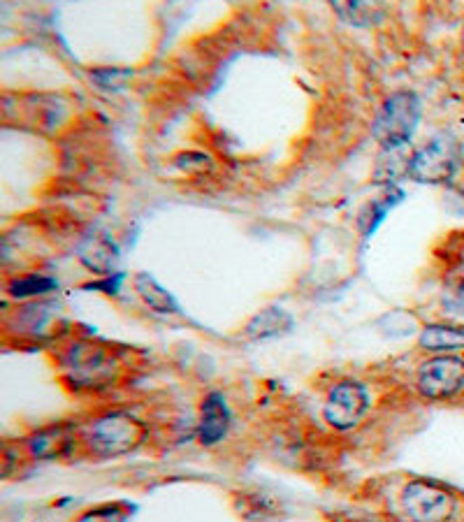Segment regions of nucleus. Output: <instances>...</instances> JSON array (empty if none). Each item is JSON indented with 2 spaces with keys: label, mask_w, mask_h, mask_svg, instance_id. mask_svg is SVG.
<instances>
[{
  "label": "nucleus",
  "mask_w": 464,
  "mask_h": 522,
  "mask_svg": "<svg viewBox=\"0 0 464 522\" xmlns=\"http://www.w3.org/2000/svg\"><path fill=\"white\" fill-rule=\"evenodd\" d=\"M420 121V100L413 93H395L381 110L376 112L374 119V137L383 144V149L406 147L416 133Z\"/></svg>",
  "instance_id": "f257e3e1"
},
{
  "label": "nucleus",
  "mask_w": 464,
  "mask_h": 522,
  "mask_svg": "<svg viewBox=\"0 0 464 522\" xmlns=\"http://www.w3.org/2000/svg\"><path fill=\"white\" fill-rule=\"evenodd\" d=\"M400 502L406 518L413 522H446L453 518L455 504H458L446 488L427 481L404 485Z\"/></svg>",
  "instance_id": "f03ea898"
},
{
  "label": "nucleus",
  "mask_w": 464,
  "mask_h": 522,
  "mask_svg": "<svg viewBox=\"0 0 464 522\" xmlns=\"http://www.w3.org/2000/svg\"><path fill=\"white\" fill-rule=\"evenodd\" d=\"M142 425L128 413H107L89 427V444L100 455H123L140 444Z\"/></svg>",
  "instance_id": "7ed1b4c3"
},
{
  "label": "nucleus",
  "mask_w": 464,
  "mask_h": 522,
  "mask_svg": "<svg viewBox=\"0 0 464 522\" xmlns=\"http://www.w3.org/2000/svg\"><path fill=\"white\" fill-rule=\"evenodd\" d=\"M418 393L427 400H448L464 388V360L455 355H439L420 365Z\"/></svg>",
  "instance_id": "20e7f679"
},
{
  "label": "nucleus",
  "mask_w": 464,
  "mask_h": 522,
  "mask_svg": "<svg viewBox=\"0 0 464 522\" xmlns=\"http://www.w3.org/2000/svg\"><path fill=\"white\" fill-rule=\"evenodd\" d=\"M458 144L451 137H437L411 156L409 174L423 184H444L458 170Z\"/></svg>",
  "instance_id": "39448f33"
},
{
  "label": "nucleus",
  "mask_w": 464,
  "mask_h": 522,
  "mask_svg": "<svg viewBox=\"0 0 464 522\" xmlns=\"http://www.w3.org/2000/svg\"><path fill=\"white\" fill-rule=\"evenodd\" d=\"M369 395L358 381H339L330 390L323 406V416L335 430H353L367 413Z\"/></svg>",
  "instance_id": "423d86ee"
},
{
  "label": "nucleus",
  "mask_w": 464,
  "mask_h": 522,
  "mask_svg": "<svg viewBox=\"0 0 464 522\" xmlns=\"http://www.w3.org/2000/svg\"><path fill=\"white\" fill-rule=\"evenodd\" d=\"M77 256L82 260L86 270L96 274H107L114 270L116 260H119V251L110 237H105L103 232H89L77 246Z\"/></svg>",
  "instance_id": "0eeeda50"
},
{
  "label": "nucleus",
  "mask_w": 464,
  "mask_h": 522,
  "mask_svg": "<svg viewBox=\"0 0 464 522\" xmlns=\"http://www.w3.org/2000/svg\"><path fill=\"white\" fill-rule=\"evenodd\" d=\"M228 427H230L228 404L221 395L212 393L205 400V404H202V416H200V425H198L200 441L205 446H214L216 441H221L223 437H226Z\"/></svg>",
  "instance_id": "6e6552de"
},
{
  "label": "nucleus",
  "mask_w": 464,
  "mask_h": 522,
  "mask_svg": "<svg viewBox=\"0 0 464 522\" xmlns=\"http://www.w3.org/2000/svg\"><path fill=\"white\" fill-rule=\"evenodd\" d=\"M290 328H293V318L284 309L270 307L251 318V323L246 325V335L253 339H270L286 335Z\"/></svg>",
  "instance_id": "1a4fd4ad"
},
{
  "label": "nucleus",
  "mask_w": 464,
  "mask_h": 522,
  "mask_svg": "<svg viewBox=\"0 0 464 522\" xmlns=\"http://www.w3.org/2000/svg\"><path fill=\"white\" fill-rule=\"evenodd\" d=\"M135 290L140 293L144 304H147L149 309L158 311V314H177V311H179L177 302H174V297L161 284H158L154 277H149V274H144V272L137 274Z\"/></svg>",
  "instance_id": "9d476101"
},
{
  "label": "nucleus",
  "mask_w": 464,
  "mask_h": 522,
  "mask_svg": "<svg viewBox=\"0 0 464 522\" xmlns=\"http://www.w3.org/2000/svg\"><path fill=\"white\" fill-rule=\"evenodd\" d=\"M72 369L70 374L75 376L77 383H84V386H93L98 379H103V376L110 374V362L103 353L93 351L89 348V353L86 355H75L72 353Z\"/></svg>",
  "instance_id": "9b49d317"
},
{
  "label": "nucleus",
  "mask_w": 464,
  "mask_h": 522,
  "mask_svg": "<svg viewBox=\"0 0 464 522\" xmlns=\"http://www.w3.org/2000/svg\"><path fill=\"white\" fill-rule=\"evenodd\" d=\"M420 346L427 351H455L464 348V330L453 325H427L420 335Z\"/></svg>",
  "instance_id": "f8f14e48"
},
{
  "label": "nucleus",
  "mask_w": 464,
  "mask_h": 522,
  "mask_svg": "<svg viewBox=\"0 0 464 522\" xmlns=\"http://www.w3.org/2000/svg\"><path fill=\"white\" fill-rule=\"evenodd\" d=\"M409 168H411V158L404 154V147L383 149L379 163H376L374 181H386V184H393V181L402 177V174H409Z\"/></svg>",
  "instance_id": "ddd939ff"
},
{
  "label": "nucleus",
  "mask_w": 464,
  "mask_h": 522,
  "mask_svg": "<svg viewBox=\"0 0 464 522\" xmlns=\"http://www.w3.org/2000/svg\"><path fill=\"white\" fill-rule=\"evenodd\" d=\"M335 12L346 21V24L369 26L374 24L376 19H381L383 7L369 5V3H335Z\"/></svg>",
  "instance_id": "4468645a"
},
{
  "label": "nucleus",
  "mask_w": 464,
  "mask_h": 522,
  "mask_svg": "<svg viewBox=\"0 0 464 522\" xmlns=\"http://www.w3.org/2000/svg\"><path fill=\"white\" fill-rule=\"evenodd\" d=\"M56 284L52 279L38 277V274H28V277L14 279L7 286V293H10L14 300H24V297H35V295H45L49 290H54Z\"/></svg>",
  "instance_id": "2eb2a0df"
},
{
  "label": "nucleus",
  "mask_w": 464,
  "mask_h": 522,
  "mask_svg": "<svg viewBox=\"0 0 464 522\" xmlns=\"http://www.w3.org/2000/svg\"><path fill=\"white\" fill-rule=\"evenodd\" d=\"M63 444H65L63 432L45 430V432L35 434V437L31 439V444H28V451H31L35 458H52V455L61 451Z\"/></svg>",
  "instance_id": "dca6fc26"
},
{
  "label": "nucleus",
  "mask_w": 464,
  "mask_h": 522,
  "mask_svg": "<svg viewBox=\"0 0 464 522\" xmlns=\"http://www.w3.org/2000/svg\"><path fill=\"white\" fill-rule=\"evenodd\" d=\"M91 79L98 86H103L107 91H119L121 86H126L130 79V70H119V68H103V70H93Z\"/></svg>",
  "instance_id": "f3484780"
},
{
  "label": "nucleus",
  "mask_w": 464,
  "mask_h": 522,
  "mask_svg": "<svg viewBox=\"0 0 464 522\" xmlns=\"http://www.w3.org/2000/svg\"><path fill=\"white\" fill-rule=\"evenodd\" d=\"M79 522H126V513L119 506H103V509L84 513Z\"/></svg>",
  "instance_id": "a211bd4d"
},
{
  "label": "nucleus",
  "mask_w": 464,
  "mask_h": 522,
  "mask_svg": "<svg viewBox=\"0 0 464 522\" xmlns=\"http://www.w3.org/2000/svg\"><path fill=\"white\" fill-rule=\"evenodd\" d=\"M444 307L453 314H464V286L455 288L451 295L444 297Z\"/></svg>",
  "instance_id": "6ab92c4d"
},
{
  "label": "nucleus",
  "mask_w": 464,
  "mask_h": 522,
  "mask_svg": "<svg viewBox=\"0 0 464 522\" xmlns=\"http://www.w3.org/2000/svg\"><path fill=\"white\" fill-rule=\"evenodd\" d=\"M462 40H464V35H462Z\"/></svg>",
  "instance_id": "aec40b11"
}]
</instances>
